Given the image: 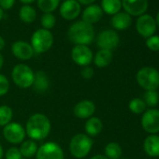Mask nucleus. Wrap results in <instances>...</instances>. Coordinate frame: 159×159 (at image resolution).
Masks as SVG:
<instances>
[{
  "label": "nucleus",
  "mask_w": 159,
  "mask_h": 159,
  "mask_svg": "<svg viewBox=\"0 0 159 159\" xmlns=\"http://www.w3.org/2000/svg\"><path fill=\"white\" fill-rule=\"evenodd\" d=\"M132 23L131 16L126 12H118L111 18V24L112 27L116 30H125Z\"/></svg>",
  "instance_id": "19"
},
{
  "label": "nucleus",
  "mask_w": 159,
  "mask_h": 159,
  "mask_svg": "<svg viewBox=\"0 0 159 159\" xmlns=\"http://www.w3.org/2000/svg\"><path fill=\"white\" fill-rule=\"evenodd\" d=\"M20 1L24 4H30V3H33L35 0H20Z\"/></svg>",
  "instance_id": "41"
},
{
  "label": "nucleus",
  "mask_w": 159,
  "mask_h": 159,
  "mask_svg": "<svg viewBox=\"0 0 159 159\" xmlns=\"http://www.w3.org/2000/svg\"><path fill=\"white\" fill-rule=\"evenodd\" d=\"M3 65H4V57L1 53H0V69L2 68Z\"/></svg>",
  "instance_id": "40"
},
{
  "label": "nucleus",
  "mask_w": 159,
  "mask_h": 159,
  "mask_svg": "<svg viewBox=\"0 0 159 159\" xmlns=\"http://www.w3.org/2000/svg\"><path fill=\"white\" fill-rule=\"evenodd\" d=\"M5 158L6 159H22L23 156L21 154V152H20L19 148H17V147H11V148H10L6 152Z\"/></svg>",
  "instance_id": "34"
},
{
  "label": "nucleus",
  "mask_w": 159,
  "mask_h": 159,
  "mask_svg": "<svg viewBox=\"0 0 159 159\" xmlns=\"http://www.w3.org/2000/svg\"><path fill=\"white\" fill-rule=\"evenodd\" d=\"M136 29L141 37L148 39L149 37L152 36L156 30L155 20L151 15L142 14L137 20Z\"/></svg>",
  "instance_id": "12"
},
{
  "label": "nucleus",
  "mask_w": 159,
  "mask_h": 159,
  "mask_svg": "<svg viewBox=\"0 0 159 159\" xmlns=\"http://www.w3.org/2000/svg\"><path fill=\"white\" fill-rule=\"evenodd\" d=\"M71 58L76 65L84 67L92 63L94 55L93 52L88 46L75 45L71 51Z\"/></svg>",
  "instance_id": "10"
},
{
  "label": "nucleus",
  "mask_w": 159,
  "mask_h": 159,
  "mask_svg": "<svg viewBox=\"0 0 159 159\" xmlns=\"http://www.w3.org/2000/svg\"><path fill=\"white\" fill-rule=\"evenodd\" d=\"M128 108L130 111L134 114H141L146 111V104L144 103L143 99L136 98L130 100L128 104Z\"/></svg>",
  "instance_id": "29"
},
{
  "label": "nucleus",
  "mask_w": 159,
  "mask_h": 159,
  "mask_svg": "<svg viewBox=\"0 0 159 159\" xmlns=\"http://www.w3.org/2000/svg\"><path fill=\"white\" fill-rule=\"evenodd\" d=\"M81 12V5L76 0H66L60 7V15L65 20H74Z\"/></svg>",
  "instance_id": "15"
},
{
  "label": "nucleus",
  "mask_w": 159,
  "mask_h": 159,
  "mask_svg": "<svg viewBox=\"0 0 159 159\" xmlns=\"http://www.w3.org/2000/svg\"><path fill=\"white\" fill-rule=\"evenodd\" d=\"M104 152L108 159H120L122 156V148L117 142H109L105 146Z\"/></svg>",
  "instance_id": "25"
},
{
  "label": "nucleus",
  "mask_w": 159,
  "mask_h": 159,
  "mask_svg": "<svg viewBox=\"0 0 159 159\" xmlns=\"http://www.w3.org/2000/svg\"><path fill=\"white\" fill-rule=\"evenodd\" d=\"M146 46L149 50L152 52L159 51V36L152 35L149 37L146 40Z\"/></svg>",
  "instance_id": "32"
},
{
  "label": "nucleus",
  "mask_w": 159,
  "mask_h": 159,
  "mask_svg": "<svg viewBox=\"0 0 159 159\" xmlns=\"http://www.w3.org/2000/svg\"><path fill=\"white\" fill-rule=\"evenodd\" d=\"M11 78L15 85L22 89H27L33 85L35 72L25 64H18L11 71Z\"/></svg>",
  "instance_id": "5"
},
{
  "label": "nucleus",
  "mask_w": 159,
  "mask_h": 159,
  "mask_svg": "<svg viewBox=\"0 0 159 159\" xmlns=\"http://www.w3.org/2000/svg\"><path fill=\"white\" fill-rule=\"evenodd\" d=\"M136 80L144 90L156 91L159 87V71L152 66H144L137 72Z\"/></svg>",
  "instance_id": "4"
},
{
  "label": "nucleus",
  "mask_w": 159,
  "mask_h": 159,
  "mask_svg": "<svg viewBox=\"0 0 159 159\" xmlns=\"http://www.w3.org/2000/svg\"><path fill=\"white\" fill-rule=\"evenodd\" d=\"M33 88L37 93L42 94L48 91L50 87V80L47 76V74L44 71H38L35 73L34 83H33Z\"/></svg>",
  "instance_id": "18"
},
{
  "label": "nucleus",
  "mask_w": 159,
  "mask_h": 159,
  "mask_svg": "<svg viewBox=\"0 0 159 159\" xmlns=\"http://www.w3.org/2000/svg\"><path fill=\"white\" fill-rule=\"evenodd\" d=\"M141 126L151 135L159 132V110L149 109L142 113Z\"/></svg>",
  "instance_id": "9"
},
{
  "label": "nucleus",
  "mask_w": 159,
  "mask_h": 159,
  "mask_svg": "<svg viewBox=\"0 0 159 159\" xmlns=\"http://www.w3.org/2000/svg\"><path fill=\"white\" fill-rule=\"evenodd\" d=\"M103 16V11L101 7L98 5H90L88 6L83 12V21L89 24L93 25L101 20Z\"/></svg>",
  "instance_id": "17"
},
{
  "label": "nucleus",
  "mask_w": 159,
  "mask_h": 159,
  "mask_svg": "<svg viewBox=\"0 0 159 159\" xmlns=\"http://www.w3.org/2000/svg\"><path fill=\"white\" fill-rule=\"evenodd\" d=\"M78 1H79L80 3L84 4V5H90V4L94 3V2L96 1V0H78Z\"/></svg>",
  "instance_id": "37"
},
{
  "label": "nucleus",
  "mask_w": 159,
  "mask_h": 159,
  "mask_svg": "<svg viewBox=\"0 0 159 159\" xmlns=\"http://www.w3.org/2000/svg\"><path fill=\"white\" fill-rule=\"evenodd\" d=\"M143 98L146 107H150L151 109H153L159 103V95L156 91H146Z\"/></svg>",
  "instance_id": "30"
},
{
  "label": "nucleus",
  "mask_w": 159,
  "mask_h": 159,
  "mask_svg": "<svg viewBox=\"0 0 159 159\" xmlns=\"http://www.w3.org/2000/svg\"><path fill=\"white\" fill-rule=\"evenodd\" d=\"M53 44V36L50 30L39 29L32 35L31 46L36 53H43L49 51Z\"/></svg>",
  "instance_id": "6"
},
{
  "label": "nucleus",
  "mask_w": 159,
  "mask_h": 159,
  "mask_svg": "<svg viewBox=\"0 0 159 159\" xmlns=\"http://www.w3.org/2000/svg\"><path fill=\"white\" fill-rule=\"evenodd\" d=\"M120 159H126V158H120Z\"/></svg>",
  "instance_id": "46"
},
{
  "label": "nucleus",
  "mask_w": 159,
  "mask_h": 159,
  "mask_svg": "<svg viewBox=\"0 0 159 159\" xmlns=\"http://www.w3.org/2000/svg\"><path fill=\"white\" fill-rule=\"evenodd\" d=\"M2 17H3V10L0 8V20L2 19Z\"/></svg>",
  "instance_id": "44"
},
{
  "label": "nucleus",
  "mask_w": 159,
  "mask_h": 159,
  "mask_svg": "<svg viewBox=\"0 0 159 159\" xmlns=\"http://www.w3.org/2000/svg\"><path fill=\"white\" fill-rule=\"evenodd\" d=\"M155 23H156V25H158V26H159V11L157 12L156 19H155Z\"/></svg>",
  "instance_id": "43"
},
{
  "label": "nucleus",
  "mask_w": 159,
  "mask_h": 159,
  "mask_svg": "<svg viewBox=\"0 0 159 159\" xmlns=\"http://www.w3.org/2000/svg\"><path fill=\"white\" fill-rule=\"evenodd\" d=\"M96 112V105L91 100H82L73 108V114L79 119H89Z\"/></svg>",
  "instance_id": "14"
},
{
  "label": "nucleus",
  "mask_w": 159,
  "mask_h": 159,
  "mask_svg": "<svg viewBox=\"0 0 159 159\" xmlns=\"http://www.w3.org/2000/svg\"><path fill=\"white\" fill-rule=\"evenodd\" d=\"M10 90V82L8 78L3 75L0 74V97L5 96Z\"/></svg>",
  "instance_id": "33"
},
{
  "label": "nucleus",
  "mask_w": 159,
  "mask_h": 159,
  "mask_svg": "<svg viewBox=\"0 0 159 159\" xmlns=\"http://www.w3.org/2000/svg\"><path fill=\"white\" fill-rule=\"evenodd\" d=\"M19 16H20V19L23 22H25L26 24H31V23H33L36 20L37 12L34 10V8H32L31 6L24 5L21 8V10H20Z\"/></svg>",
  "instance_id": "26"
},
{
  "label": "nucleus",
  "mask_w": 159,
  "mask_h": 159,
  "mask_svg": "<svg viewBox=\"0 0 159 159\" xmlns=\"http://www.w3.org/2000/svg\"><path fill=\"white\" fill-rule=\"evenodd\" d=\"M36 159H65V154L59 144L48 141L39 147Z\"/></svg>",
  "instance_id": "7"
},
{
  "label": "nucleus",
  "mask_w": 159,
  "mask_h": 159,
  "mask_svg": "<svg viewBox=\"0 0 159 159\" xmlns=\"http://www.w3.org/2000/svg\"><path fill=\"white\" fill-rule=\"evenodd\" d=\"M13 55L20 60H29L34 55V50L31 44L25 41H16L11 46Z\"/></svg>",
  "instance_id": "16"
},
{
  "label": "nucleus",
  "mask_w": 159,
  "mask_h": 159,
  "mask_svg": "<svg viewBox=\"0 0 159 159\" xmlns=\"http://www.w3.org/2000/svg\"><path fill=\"white\" fill-rule=\"evenodd\" d=\"M120 42L118 34L113 30H104L99 33L97 39V44L100 50H114Z\"/></svg>",
  "instance_id": "11"
},
{
  "label": "nucleus",
  "mask_w": 159,
  "mask_h": 159,
  "mask_svg": "<svg viewBox=\"0 0 159 159\" xmlns=\"http://www.w3.org/2000/svg\"><path fill=\"white\" fill-rule=\"evenodd\" d=\"M121 8V0H102L101 1V9L103 12H106L109 15H114L120 12Z\"/></svg>",
  "instance_id": "24"
},
{
  "label": "nucleus",
  "mask_w": 159,
  "mask_h": 159,
  "mask_svg": "<svg viewBox=\"0 0 159 159\" xmlns=\"http://www.w3.org/2000/svg\"><path fill=\"white\" fill-rule=\"evenodd\" d=\"M3 136L11 144L22 143L26 136L25 129L19 123H10L3 128Z\"/></svg>",
  "instance_id": "8"
},
{
  "label": "nucleus",
  "mask_w": 159,
  "mask_h": 159,
  "mask_svg": "<svg viewBox=\"0 0 159 159\" xmlns=\"http://www.w3.org/2000/svg\"><path fill=\"white\" fill-rule=\"evenodd\" d=\"M5 40H4V39L1 37V36H0V51H1V50H3L4 49V47H5Z\"/></svg>",
  "instance_id": "39"
},
{
  "label": "nucleus",
  "mask_w": 159,
  "mask_h": 159,
  "mask_svg": "<svg viewBox=\"0 0 159 159\" xmlns=\"http://www.w3.org/2000/svg\"><path fill=\"white\" fill-rule=\"evenodd\" d=\"M103 128V124L102 121L98 118V117H90L87 119L85 125H84V129L86 132V135L91 137H97L99 135L102 131Z\"/></svg>",
  "instance_id": "21"
},
{
  "label": "nucleus",
  "mask_w": 159,
  "mask_h": 159,
  "mask_svg": "<svg viewBox=\"0 0 159 159\" xmlns=\"http://www.w3.org/2000/svg\"><path fill=\"white\" fill-rule=\"evenodd\" d=\"M94 59V63L95 65L99 67V68H103V67H106L108 66L112 59H113V54H112V52L111 51H108V50H99L95 57L93 58Z\"/></svg>",
  "instance_id": "22"
},
{
  "label": "nucleus",
  "mask_w": 159,
  "mask_h": 159,
  "mask_svg": "<svg viewBox=\"0 0 159 159\" xmlns=\"http://www.w3.org/2000/svg\"><path fill=\"white\" fill-rule=\"evenodd\" d=\"M55 17L52 13H44L41 17V25L43 29L50 30L54 27L55 25Z\"/></svg>",
  "instance_id": "31"
},
{
  "label": "nucleus",
  "mask_w": 159,
  "mask_h": 159,
  "mask_svg": "<svg viewBox=\"0 0 159 159\" xmlns=\"http://www.w3.org/2000/svg\"><path fill=\"white\" fill-rule=\"evenodd\" d=\"M51 121L43 113H35L31 115L25 125L26 135L33 140H42L46 139L51 132Z\"/></svg>",
  "instance_id": "1"
},
{
  "label": "nucleus",
  "mask_w": 159,
  "mask_h": 159,
  "mask_svg": "<svg viewBox=\"0 0 159 159\" xmlns=\"http://www.w3.org/2000/svg\"><path fill=\"white\" fill-rule=\"evenodd\" d=\"M90 159H108V158L103 154H96V155L92 156Z\"/></svg>",
  "instance_id": "38"
},
{
  "label": "nucleus",
  "mask_w": 159,
  "mask_h": 159,
  "mask_svg": "<svg viewBox=\"0 0 159 159\" xmlns=\"http://www.w3.org/2000/svg\"><path fill=\"white\" fill-rule=\"evenodd\" d=\"M60 0H38V7L45 13H51L58 7Z\"/></svg>",
  "instance_id": "28"
},
{
  "label": "nucleus",
  "mask_w": 159,
  "mask_h": 159,
  "mask_svg": "<svg viewBox=\"0 0 159 159\" xmlns=\"http://www.w3.org/2000/svg\"><path fill=\"white\" fill-rule=\"evenodd\" d=\"M68 39L75 45H89L95 39V30L92 25L84 21L74 23L67 31Z\"/></svg>",
  "instance_id": "2"
},
{
  "label": "nucleus",
  "mask_w": 159,
  "mask_h": 159,
  "mask_svg": "<svg viewBox=\"0 0 159 159\" xmlns=\"http://www.w3.org/2000/svg\"><path fill=\"white\" fill-rule=\"evenodd\" d=\"M22 159H27V158H25V157H23V158H22Z\"/></svg>",
  "instance_id": "45"
},
{
  "label": "nucleus",
  "mask_w": 159,
  "mask_h": 159,
  "mask_svg": "<svg viewBox=\"0 0 159 159\" xmlns=\"http://www.w3.org/2000/svg\"><path fill=\"white\" fill-rule=\"evenodd\" d=\"M143 149L145 152L152 157L159 156V136L154 134L148 136L144 139Z\"/></svg>",
  "instance_id": "20"
},
{
  "label": "nucleus",
  "mask_w": 159,
  "mask_h": 159,
  "mask_svg": "<svg viewBox=\"0 0 159 159\" xmlns=\"http://www.w3.org/2000/svg\"><path fill=\"white\" fill-rule=\"evenodd\" d=\"M125 12L133 16L142 15L148 9V0H121Z\"/></svg>",
  "instance_id": "13"
},
{
  "label": "nucleus",
  "mask_w": 159,
  "mask_h": 159,
  "mask_svg": "<svg viewBox=\"0 0 159 159\" xmlns=\"http://www.w3.org/2000/svg\"><path fill=\"white\" fill-rule=\"evenodd\" d=\"M15 0H0V8L2 10H10L13 7Z\"/></svg>",
  "instance_id": "36"
},
{
  "label": "nucleus",
  "mask_w": 159,
  "mask_h": 159,
  "mask_svg": "<svg viewBox=\"0 0 159 159\" xmlns=\"http://www.w3.org/2000/svg\"><path fill=\"white\" fill-rule=\"evenodd\" d=\"M95 75V70L93 67L87 66H84L81 70V76L85 79V80H90L94 77Z\"/></svg>",
  "instance_id": "35"
},
{
  "label": "nucleus",
  "mask_w": 159,
  "mask_h": 159,
  "mask_svg": "<svg viewBox=\"0 0 159 159\" xmlns=\"http://www.w3.org/2000/svg\"><path fill=\"white\" fill-rule=\"evenodd\" d=\"M13 117V111L11 107L7 105L0 106V126H6L11 123Z\"/></svg>",
  "instance_id": "27"
},
{
  "label": "nucleus",
  "mask_w": 159,
  "mask_h": 159,
  "mask_svg": "<svg viewBox=\"0 0 159 159\" xmlns=\"http://www.w3.org/2000/svg\"><path fill=\"white\" fill-rule=\"evenodd\" d=\"M3 155H4V151H3L2 146L0 145V159H2V158H3Z\"/></svg>",
  "instance_id": "42"
},
{
  "label": "nucleus",
  "mask_w": 159,
  "mask_h": 159,
  "mask_svg": "<svg viewBox=\"0 0 159 159\" xmlns=\"http://www.w3.org/2000/svg\"><path fill=\"white\" fill-rule=\"evenodd\" d=\"M93 147L92 139L84 133L74 135L69 142V152L75 158L82 159L87 156Z\"/></svg>",
  "instance_id": "3"
},
{
  "label": "nucleus",
  "mask_w": 159,
  "mask_h": 159,
  "mask_svg": "<svg viewBox=\"0 0 159 159\" xmlns=\"http://www.w3.org/2000/svg\"><path fill=\"white\" fill-rule=\"evenodd\" d=\"M38 149H39L38 144L33 139H28V140L23 141L21 143V147L19 148L22 156L25 158H27V159L35 156L38 152Z\"/></svg>",
  "instance_id": "23"
}]
</instances>
